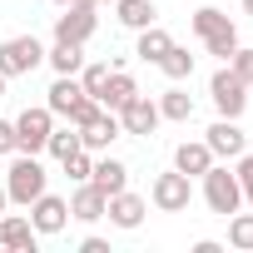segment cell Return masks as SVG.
Returning <instances> with one entry per match:
<instances>
[{"label": "cell", "mask_w": 253, "mask_h": 253, "mask_svg": "<svg viewBox=\"0 0 253 253\" xmlns=\"http://www.w3.org/2000/svg\"><path fill=\"white\" fill-rule=\"evenodd\" d=\"M45 189H50L45 164H40L35 154H10V169H5V194H10V204L30 209V204H35Z\"/></svg>", "instance_id": "6da1fadb"}, {"label": "cell", "mask_w": 253, "mask_h": 253, "mask_svg": "<svg viewBox=\"0 0 253 253\" xmlns=\"http://www.w3.org/2000/svg\"><path fill=\"white\" fill-rule=\"evenodd\" d=\"M199 184H204V204L213 209V213H238L243 209V189H238V174L228 169V164H209V174H199Z\"/></svg>", "instance_id": "7a4b0ae2"}, {"label": "cell", "mask_w": 253, "mask_h": 253, "mask_svg": "<svg viewBox=\"0 0 253 253\" xmlns=\"http://www.w3.org/2000/svg\"><path fill=\"white\" fill-rule=\"evenodd\" d=\"M45 65V45L35 35H10V40H0V75L5 80H20L30 70Z\"/></svg>", "instance_id": "3957f363"}, {"label": "cell", "mask_w": 253, "mask_h": 253, "mask_svg": "<svg viewBox=\"0 0 253 253\" xmlns=\"http://www.w3.org/2000/svg\"><path fill=\"white\" fill-rule=\"evenodd\" d=\"M209 99H213L218 119H243V109H248V84H243L228 65H218L213 80H209Z\"/></svg>", "instance_id": "277c9868"}, {"label": "cell", "mask_w": 253, "mask_h": 253, "mask_svg": "<svg viewBox=\"0 0 253 253\" xmlns=\"http://www.w3.org/2000/svg\"><path fill=\"white\" fill-rule=\"evenodd\" d=\"M50 129H55V114H50L45 104L20 109V114H15V154H45Z\"/></svg>", "instance_id": "5b68a950"}, {"label": "cell", "mask_w": 253, "mask_h": 253, "mask_svg": "<svg viewBox=\"0 0 253 253\" xmlns=\"http://www.w3.org/2000/svg\"><path fill=\"white\" fill-rule=\"evenodd\" d=\"M149 204H154L159 213H184V209L194 204V179H189V174H179V169L159 174V179L149 184Z\"/></svg>", "instance_id": "8992f818"}, {"label": "cell", "mask_w": 253, "mask_h": 253, "mask_svg": "<svg viewBox=\"0 0 253 253\" xmlns=\"http://www.w3.org/2000/svg\"><path fill=\"white\" fill-rule=\"evenodd\" d=\"M94 25H99V15H94L89 0H70V5H60V15H55V40L84 45L94 35Z\"/></svg>", "instance_id": "52a82bcc"}, {"label": "cell", "mask_w": 253, "mask_h": 253, "mask_svg": "<svg viewBox=\"0 0 253 253\" xmlns=\"http://www.w3.org/2000/svg\"><path fill=\"white\" fill-rule=\"evenodd\" d=\"M30 223H35V233L40 238H55V233H65V223H70V199H60V194H40L35 204H30Z\"/></svg>", "instance_id": "ba28073f"}, {"label": "cell", "mask_w": 253, "mask_h": 253, "mask_svg": "<svg viewBox=\"0 0 253 253\" xmlns=\"http://www.w3.org/2000/svg\"><path fill=\"white\" fill-rule=\"evenodd\" d=\"M119 124H124V134H139V139H149L154 129H159V99H149V94H134L129 104L119 109Z\"/></svg>", "instance_id": "9c48e42d"}, {"label": "cell", "mask_w": 253, "mask_h": 253, "mask_svg": "<svg viewBox=\"0 0 253 253\" xmlns=\"http://www.w3.org/2000/svg\"><path fill=\"white\" fill-rule=\"evenodd\" d=\"M119 134H124L119 114H114V109H99L89 124H80V149H89V154H104V149H109Z\"/></svg>", "instance_id": "30bf717a"}, {"label": "cell", "mask_w": 253, "mask_h": 253, "mask_svg": "<svg viewBox=\"0 0 253 253\" xmlns=\"http://www.w3.org/2000/svg\"><path fill=\"white\" fill-rule=\"evenodd\" d=\"M0 248L5 253H35L40 233L30 223V213H0Z\"/></svg>", "instance_id": "8fae6325"}, {"label": "cell", "mask_w": 253, "mask_h": 253, "mask_svg": "<svg viewBox=\"0 0 253 253\" xmlns=\"http://www.w3.org/2000/svg\"><path fill=\"white\" fill-rule=\"evenodd\" d=\"M144 213H149V199H139V194H129V189H119V194H109V204H104V218L114 223V228H139L144 223Z\"/></svg>", "instance_id": "7c38bea8"}, {"label": "cell", "mask_w": 253, "mask_h": 253, "mask_svg": "<svg viewBox=\"0 0 253 253\" xmlns=\"http://www.w3.org/2000/svg\"><path fill=\"white\" fill-rule=\"evenodd\" d=\"M204 144L213 149V159H238L248 149V134L238 129V119H213L209 134H204Z\"/></svg>", "instance_id": "4fadbf2b"}, {"label": "cell", "mask_w": 253, "mask_h": 253, "mask_svg": "<svg viewBox=\"0 0 253 253\" xmlns=\"http://www.w3.org/2000/svg\"><path fill=\"white\" fill-rule=\"evenodd\" d=\"M89 184H94V189H104V194H119V189H129V164H124V159H114V154L104 149V154H94Z\"/></svg>", "instance_id": "5bb4252c"}, {"label": "cell", "mask_w": 253, "mask_h": 253, "mask_svg": "<svg viewBox=\"0 0 253 253\" xmlns=\"http://www.w3.org/2000/svg\"><path fill=\"white\" fill-rule=\"evenodd\" d=\"M104 204H109V194L94 189V184L84 179V184H75V194H70V218H80V223H99V218H104Z\"/></svg>", "instance_id": "9a60e30c"}, {"label": "cell", "mask_w": 253, "mask_h": 253, "mask_svg": "<svg viewBox=\"0 0 253 253\" xmlns=\"http://www.w3.org/2000/svg\"><path fill=\"white\" fill-rule=\"evenodd\" d=\"M209 164H213V149H209L204 139H184V144L174 149V169H179V174H189V179L209 174Z\"/></svg>", "instance_id": "2e32d148"}, {"label": "cell", "mask_w": 253, "mask_h": 253, "mask_svg": "<svg viewBox=\"0 0 253 253\" xmlns=\"http://www.w3.org/2000/svg\"><path fill=\"white\" fill-rule=\"evenodd\" d=\"M134 94H139V84H134V75H124L119 65H109V84H104V94H99V104L119 114V109H124V104H129Z\"/></svg>", "instance_id": "e0dca14e"}, {"label": "cell", "mask_w": 253, "mask_h": 253, "mask_svg": "<svg viewBox=\"0 0 253 253\" xmlns=\"http://www.w3.org/2000/svg\"><path fill=\"white\" fill-rule=\"evenodd\" d=\"M134 35H139V40H134V55H139L144 65H159V60H164V50L174 45V35H169V30H159V25H144V30H134Z\"/></svg>", "instance_id": "ac0fdd59"}, {"label": "cell", "mask_w": 253, "mask_h": 253, "mask_svg": "<svg viewBox=\"0 0 253 253\" xmlns=\"http://www.w3.org/2000/svg\"><path fill=\"white\" fill-rule=\"evenodd\" d=\"M45 65H50L55 75H80V70H84V45H70V40H55V45L45 50Z\"/></svg>", "instance_id": "d6986e66"}, {"label": "cell", "mask_w": 253, "mask_h": 253, "mask_svg": "<svg viewBox=\"0 0 253 253\" xmlns=\"http://www.w3.org/2000/svg\"><path fill=\"white\" fill-rule=\"evenodd\" d=\"M154 0H114V20L124 25V30H144V25H154Z\"/></svg>", "instance_id": "ffe728a7"}, {"label": "cell", "mask_w": 253, "mask_h": 253, "mask_svg": "<svg viewBox=\"0 0 253 253\" xmlns=\"http://www.w3.org/2000/svg\"><path fill=\"white\" fill-rule=\"evenodd\" d=\"M159 119H174V124H189L194 119V99H189V89H164L159 94Z\"/></svg>", "instance_id": "44dd1931"}, {"label": "cell", "mask_w": 253, "mask_h": 253, "mask_svg": "<svg viewBox=\"0 0 253 253\" xmlns=\"http://www.w3.org/2000/svg\"><path fill=\"white\" fill-rule=\"evenodd\" d=\"M189 25H194V35H199V40H209V35H218L223 25H233V20H228V15H223L218 5H199Z\"/></svg>", "instance_id": "7402d4cb"}, {"label": "cell", "mask_w": 253, "mask_h": 253, "mask_svg": "<svg viewBox=\"0 0 253 253\" xmlns=\"http://www.w3.org/2000/svg\"><path fill=\"white\" fill-rule=\"evenodd\" d=\"M159 70L179 84V80H189V75H194V55H189L184 45H169V50H164V60H159Z\"/></svg>", "instance_id": "603a6c76"}, {"label": "cell", "mask_w": 253, "mask_h": 253, "mask_svg": "<svg viewBox=\"0 0 253 253\" xmlns=\"http://www.w3.org/2000/svg\"><path fill=\"white\" fill-rule=\"evenodd\" d=\"M228 248L238 253H253V213H228Z\"/></svg>", "instance_id": "cb8c5ba5"}, {"label": "cell", "mask_w": 253, "mask_h": 253, "mask_svg": "<svg viewBox=\"0 0 253 253\" xmlns=\"http://www.w3.org/2000/svg\"><path fill=\"white\" fill-rule=\"evenodd\" d=\"M75 149H80V129H75V124H65V129H50V139H45V154L65 159V154H75Z\"/></svg>", "instance_id": "d4e9b609"}, {"label": "cell", "mask_w": 253, "mask_h": 253, "mask_svg": "<svg viewBox=\"0 0 253 253\" xmlns=\"http://www.w3.org/2000/svg\"><path fill=\"white\" fill-rule=\"evenodd\" d=\"M60 169H65V179H70V184H84V179H89V169H94V154H89V149H75V154H65V159H60Z\"/></svg>", "instance_id": "484cf974"}, {"label": "cell", "mask_w": 253, "mask_h": 253, "mask_svg": "<svg viewBox=\"0 0 253 253\" xmlns=\"http://www.w3.org/2000/svg\"><path fill=\"white\" fill-rule=\"evenodd\" d=\"M204 50H209V55H218V60H228V55L238 50V25H223L218 35H209V40H204Z\"/></svg>", "instance_id": "4316f807"}, {"label": "cell", "mask_w": 253, "mask_h": 253, "mask_svg": "<svg viewBox=\"0 0 253 253\" xmlns=\"http://www.w3.org/2000/svg\"><path fill=\"white\" fill-rule=\"evenodd\" d=\"M104 84H109V65H84V70H80V89H84L89 99H99Z\"/></svg>", "instance_id": "83f0119b"}, {"label": "cell", "mask_w": 253, "mask_h": 253, "mask_svg": "<svg viewBox=\"0 0 253 253\" xmlns=\"http://www.w3.org/2000/svg\"><path fill=\"white\" fill-rule=\"evenodd\" d=\"M223 65H228V70H233V75H238L243 84H253V50H248V45H238V50H233V55H228Z\"/></svg>", "instance_id": "f1b7e54d"}, {"label": "cell", "mask_w": 253, "mask_h": 253, "mask_svg": "<svg viewBox=\"0 0 253 253\" xmlns=\"http://www.w3.org/2000/svg\"><path fill=\"white\" fill-rule=\"evenodd\" d=\"M233 174H238V189H243V204H253V154L243 149L233 159Z\"/></svg>", "instance_id": "f546056e"}, {"label": "cell", "mask_w": 253, "mask_h": 253, "mask_svg": "<svg viewBox=\"0 0 253 253\" xmlns=\"http://www.w3.org/2000/svg\"><path fill=\"white\" fill-rule=\"evenodd\" d=\"M15 154V119H0V159Z\"/></svg>", "instance_id": "4dcf8cb0"}, {"label": "cell", "mask_w": 253, "mask_h": 253, "mask_svg": "<svg viewBox=\"0 0 253 253\" xmlns=\"http://www.w3.org/2000/svg\"><path fill=\"white\" fill-rule=\"evenodd\" d=\"M80 253H109V243L99 233H89V238H80Z\"/></svg>", "instance_id": "1f68e13d"}, {"label": "cell", "mask_w": 253, "mask_h": 253, "mask_svg": "<svg viewBox=\"0 0 253 253\" xmlns=\"http://www.w3.org/2000/svg\"><path fill=\"white\" fill-rule=\"evenodd\" d=\"M10 209V194H5V184H0V213H5Z\"/></svg>", "instance_id": "d6a6232c"}, {"label": "cell", "mask_w": 253, "mask_h": 253, "mask_svg": "<svg viewBox=\"0 0 253 253\" xmlns=\"http://www.w3.org/2000/svg\"><path fill=\"white\" fill-rule=\"evenodd\" d=\"M243 15H248V20H253V0H243Z\"/></svg>", "instance_id": "836d02e7"}, {"label": "cell", "mask_w": 253, "mask_h": 253, "mask_svg": "<svg viewBox=\"0 0 253 253\" xmlns=\"http://www.w3.org/2000/svg\"><path fill=\"white\" fill-rule=\"evenodd\" d=\"M5 84H10V80H5V75H0V99H5Z\"/></svg>", "instance_id": "e575fe53"}, {"label": "cell", "mask_w": 253, "mask_h": 253, "mask_svg": "<svg viewBox=\"0 0 253 253\" xmlns=\"http://www.w3.org/2000/svg\"><path fill=\"white\" fill-rule=\"evenodd\" d=\"M89 5H114V0H89Z\"/></svg>", "instance_id": "d590c367"}, {"label": "cell", "mask_w": 253, "mask_h": 253, "mask_svg": "<svg viewBox=\"0 0 253 253\" xmlns=\"http://www.w3.org/2000/svg\"><path fill=\"white\" fill-rule=\"evenodd\" d=\"M55 5H70V0H55Z\"/></svg>", "instance_id": "8d00e7d4"}]
</instances>
